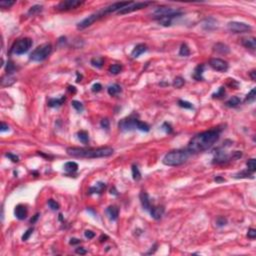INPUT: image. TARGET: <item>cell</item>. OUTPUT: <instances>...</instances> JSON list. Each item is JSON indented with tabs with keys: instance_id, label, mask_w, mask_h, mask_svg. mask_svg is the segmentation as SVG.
<instances>
[{
	"instance_id": "obj_9",
	"label": "cell",
	"mask_w": 256,
	"mask_h": 256,
	"mask_svg": "<svg viewBox=\"0 0 256 256\" xmlns=\"http://www.w3.org/2000/svg\"><path fill=\"white\" fill-rule=\"evenodd\" d=\"M228 29L230 31H232L233 33H244V32H248L249 30H251V27H250L248 24L243 23V22H229L228 23Z\"/></svg>"
},
{
	"instance_id": "obj_36",
	"label": "cell",
	"mask_w": 256,
	"mask_h": 256,
	"mask_svg": "<svg viewBox=\"0 0 256 256\" xmlns=\"http://www.w3.org/2000/svg\"><path fill=\"white\" fill-rule=\"evenodd\" d=\"M91 64L94 66V67L100 68V67H102L103 59H102V58H93V59L91 60Z\"/></svg>"
},
{
	"instance_id": "obj_6",
	"label": "cell",
	"mask_w": 256,
	"mask_h": 256,
	"mask_svg": "<svg viewBox=\"0 0 256 256\" xmlns=\"http://www.w3.org/2000/svg\"><path fill=\"white\" fill-rule=\"evenodd\" d=\"M31 46H32V40L30 38H22V39L18 40L14 44V46L12 48V52L17 55L24 54L31 48Z\"/></svg>"
},
{
	"instance_id": "obj_23",
	"label": "cell",
	"mask_w": 256,
	"mask_h": 256,
	"mask_svg": "<svg viewBox=\"0 0 256 256\" xmlns=\"http://www.w3.org/2000/svg\"><path fill=\"white\" fill-rule=\"evenodd\" d=\"M78 169V164L76 162H73V161H70V162H67V163L64 164V170L66 172H69V173H73L77 171Z\"/></svg>"
},
{
	"instance_id": "obj_19",
	"label": "cell",
	"mask_w": 256,
	"mask_h": 256,
	"mask_svg": "<svg viewBox=\"0 0 256 256\" xmlns=\"http://www.w3.org/2000/svg\"><path fill=\"white\" fill-rule=\"evenodd\" d=\"M242 45L245 46L246 48H249V49L254 50L255 47H256V39L254 37L245 38V39L242 40Z\"/></svg>"
},
{
	"instance_id": "obj_15",
	"label": "cell",
	"mask_w": 256,
	"mask_h": 256,
	"mask_svg": "<svg viewBox=\"0 0 256 256\" xmlns=\"http://www.w3.org/2000/svg\"><path fill=\"white\" fill-rule=\"evenodd\" d=\"M139 197H140V202H141V205H142L143 209H145V210H149V209L151 208V204H150V200H149V196H148V194L146 193V192L142 191L141 193H140Z\"/></svg>"
},
{
	"instance_id": "obj_30",
	"label": "cell",
	"mask_w": 256,
	"mask_h": 256,
	"mask_svg": "<svg viewBox=\"0 0 256 256\" xmlns=\"http://www.w3.org/2000/svg\"><path fill=\"white\" fill-rule=\"evenodd\" d=\"M42 8H43V7L41 6V5H34V6H32V7L29 9V11H28V14H29V15H35V14H38V13L42 11Z\"/></svg>"
},
{
	"instance_id": "obj_55",
	"label": "cell",
	"mask_w": 256,
	"mask_h": 256,
	"mask_svg": "<svg viewBox=\"0 0 256 256\" xmlns=\"http://www.w3.org/2000/svg\"><path fill=\"white\" fill-rule=\"evenodd\" d=\"M255 70H253V71H251V72H250V76H251V79L252 80H255L256 79V77H255Z\"/></svg>"
},
{
	"instance_id": "obj_11",
	"label": "cell",
	"mask_w": 256,
	"mask_h": 256,
	"mask_svg": "<svg viewBox=\"0 0 256 256\" xmlns=\"http://www.w3.org/2000/svg\"><path fill=\"white\" fill-rule=\"evenodd\" d=\"M209 65L213 68L214 70L219 71V72H225L228 69V63L223 59L220 58H212L209 61Z\"/></svg>"
},
{
	"instance_id": "obj_44",
	"label": "cell",
	"mask_w": 256,
	"mask_h": 256,
	"mask_svg": "<svg viewBox=\"0 0 256 256\" xmlns=\"http://www.w3.org/2000/svg\"><path fill=\"white\" fill-rule=\"evenodd\" d=\"M14 3H15L14 1H1L0 2V6L3 7V8H9Z\"/></svg>"
},
{
	"instance_id": "obj_21",
	"label": "cell",
	"mask_w": 256,
	"mask_h": 256,
	"mask_svg": "<svg viewBox=\"0 0 256 256\" xmlns=\"http://www.w3.org/2000/svg\"><path fill=\"white\" fill-rule=\"evenodd\" d=\"M204 68L205 66L204 64H199L195 68L194 70V73H193V78L196 79V80H202L203 77H202V74H203V71H204Z\"/></svg>"
},
{
	"instance_id": "obj_52",
	"label": "cell",
	"mask_w": 256,
	"mask_h": 256,
	"mask_svg": "<svg viewBox=\"0 0 256 256\" xmlns=\"http://www.w3.org/2000/svg\"><path fill=\"white\" fill-rule=\"evenodd\" d=\"M8 130H9V126H8L6 123L1 122V129H0V131L5 132V131H8Z\"/></svg>"
},
{
	"instance_id": "obj_46",
	"label": "cell",
	"mask_w": 256,
	"mask_h": 256,
	"mask_svg": "<svg viewBox=\"0 0 256 256\" xmlns=\"http://www.w3.org/2000/svg\"><path fill=\"white\" fill-rule=\"evenodd\" d=\"M84 235H85V237L88 238V239H92L95 236V233L91 230H86L84 232Z\"/></svg>"
},
{
	"instance_id": "obj_3",
	"label": "cell",
	"mask_w": 256,
	"mask_h": 256,
	"mask_svg": "<svg viewBox=\"0 0 256 256\" xmlns=\"http://www.w3.org/2000/svg\"><path fill=\"white\" fill-rule=\"evenodd\" d=\"M187 158H188L187 150H173L164 156L162 162L167 166H179L187 160Z\"/></svg>"
},
{
	"instance_id": "obj_53",
	"label": "cell",
	"mask_w": 256,
	"mask_h": 256,
	"mask_svg": "<svg viewBox=\"0 0 256 256\" xmlns=\"http://www.w3.org/2000/svg\"><path fill=\"white\" fill-rule=\"evenodd\" d=\"M80 239H77V238H71V240H70V244L71 245H75V244H78V243H80Z\"/></svg>"
},
{
	"instance_id": "obj_25",
	"label": "cell",
	"mask_w": 256,
	"mask_h": 256,
	"mask_svg": "<svg viewBox=\"0 0 256 256\" xmlns=\"http://www.w3.org/2000/svg\"><path fill=\"white\" fill-rule=\"evenodd\" d=\"M107 91H108L109 95L115 96V95H117L119 92H121V87H120V85H118V84H113V85H111V86L108 87Z\"/></svg>"
},
{
	"instance_id": "obj_8",
	"label": "cell",
	"mask_w": 256,
	"mask_h": 256,
	"mask_svg": "<svg viewBox=\"0 0 256 256\" xmlns=\"http://www.w3.org/2000/svg\"><path fill=\"white\" fill-rule=\"evenodd\" d=\"M151 4V2H130L127 6H125L124 8H122L121 10L118 11V14H127V13L133 12V11L142 9V8H145L147 5Z\"/></svg>"
},
{
	"instance_id": "obj_32",
	"label": "cell",
	"mask_w": 256,
	"mask_h": 256,
	"mask_svg": "<svg viewBox=\"0 0 256 256\" xmlns=\"http://www.w3.org/2000/svg\"><path fill=\"white\" fill-rule=\"evenodd\" d=\"M184 83H185V80H184L182 77L178 76V77H176L174 79V81H173V86L175 88H181L184 85Z\"/></svg>"
},
{
	"instance_id": "obj_45",
	"label": "cell",
	"mask_w": 256,
	"mask_h": 256,
	"mask_svg": "<svg viewBox=\"0 0 256 256\" xmlns=\"http://www.w3.org/2000/svg\"><path fill=\"white\" fill-rule=\"evenodd\" d=\"M247 236H248V238H250V239L256 238V230L253 229V228H250V229L248 230V233H247Z\"/></svg>"
},
{
	"instance_id": "obj_56",
	"label": "cell",
	"mask_w": 256,
	"mask_h": 256,
	"mask_svg": "<svg viewBox=\"0 0 256 256\" xmlns=\"http://www.w3.org/2000/svg\"><path fill=\"white\" fill-rule=\"evenodd\" d=\"M69 91H70V92H73V93H75V92H76V89H75V87H74V86H69Z\"/></svg>"
},
{
	"instance_id": "obj_22",
	"label": "cell",
	"mask_w": 256,
	"mask_h": 256,
	"mask_svg": "<svg viewBox=\"0 0 256 256\" xmlns=\"http://www.w3.org/2000/svg\"><path fill=\"white\" fill-rule=\"evenodd\" d=\"M66 97L65 96H62L61 98H51L48 100V106L49 107H58L60 105H62V103L65 101Z\"/></svg>"
},
{
	"instance_id": "obj_48",
	"label": "cell",
	"mask_w": 256,
	"mask_h": 256,
	"mask_svg": "<svg viewBox=\"0 0 256 256\" xmlns=\"http://www.w3.org/2000/svg\"><path fill=\"white\" fill-rule=\"evenodd\" d=\"M101 127L102 128H105V129H108L109 128V120L108 119H102L101 120Z\"/></svg>"
},
{
	"instance_id": "obj_31",
	"label": "cell",
	"mask_w": 256,
	"mask_h": 256,
	"mask_svg": "<svg viewBox=\"0 0 256 256\" xmlns=\"http://www.w3.org/2000/svg\"><path fill=\"white\" fill-rule=\"evenodd\" d=\"M246 165H247V170H249V171L252 172V173L255 172V170H256V162H255V159H253V158L249 159V160L247 161Z\"/></svg>"
},
{
	"instance_id": "obj_39",
	"label": "cell",
	"mask_w": 256,
	"mask_h": 256,
	"mask_svg": "<svg viewBox=\"0 0 256 256\" xmlns=\"http://www.w3.org/2000/svg\"><path fill=\"white\" fill-rule=\"evenodd\" d=\"M226 223H227V219L223 216H219L218 218L216 219V224H217V226H219V227L224 226V225H226Z\"/></svg>"
},
{
	"instance_id": "obj_20",
	"label": "cell",
	"mask_w": 256,
	"mask_h": 256,
	"mask_svg": "<svg viewBox=\"0 0 256 256\" xmlns=\"http://www.w3.org/2000/svg\"><path fill=\"white\" fill-rule=\"evenodd\" d=\"M214 51L218 52L220 54H227L229 53L230 49L227 45H225L223 43H217L214 45Z\"/></svg>"
},
{
	"instance_id": "obj_27",
	"label": "cell",
	"mask_w": 256,
	"mask_h": 256,
	"mask_svg": "<svg viewBox=\"0 0 256 256\" xmlns=\"http://www.w3.org/2000/svg\"><path fill=\"white\" fill-rule=\"evenodd\" d=\"M132 176H133V179L135 181H138L141 179V173L139 171V168L137 165H132Z\"/></svg>"
},
{
	"instance_id": "obj_57",
	"label": "cell",
	"mask_w": 256,
	"mask_h": 256,
	"mask_svg": "<svg viewBox=\"0 0 256 256\" xmlns=\"http://www.w3.org/2000/svg\"><path fill=\"white\" fill-rule=\"evenodd\" d=\"M215 181H224V179H223V178L217 177V178H215Z\"/></svg>"
},
{
	"instance_id": "obj_16",
	"label": "cell",
	"mask_w": 256,
	"mask_h": 256,
	"mask_svg": "<svg viewBox=\"0 0 256 256\" xmlns=\"http://www.w3.org/2000/svg\"><path fill=\"white\" fill-rule=\"evenodd\" d=\"M106 212L108 214L109 218L115 221V220H117L118 215H119V209H118L116 206L112 205V206H109V207L106 209Z\"/></svg>"
},
{
	"instance_id": "obj_38",
	"label": "cell",
	"mask_w": 256,
	"mask_h": 256,
	"mask_svg": "<svg viewBox=\"0 0 256 256\" xmlns=\"http://www.w3.org/2000/svg\"><path fill=\"white\" fill-rule=\"evenodd\" d=\"M7 81V83H6V85H5V86H9V85H11V84H13L15 82V79L13 78V77H11L10 75H8V76H6V77H4L3 79H2V81H1V83L3 84V83H5V82Z\"/></svg>"
},
{
	"instance_id": "obj_37",
	"label": "cell",
	"mask_w": 256,
	"mask_h": 256,
	"mask_svg": "<svg viewBox=\"0 0 256 256\" xmlns=\"http://www.w3.org/2000/svg\"><path fill=\"white\" fill-rule=\"evenodd\" d=\"M254 99H255V88H253L251 91L247 94L245 101L246 102H252V101H254Z\"/></svg>"
},
{
	"instance_id": "obj_1",
	"label": "cell",
	"mask_w": 256,
	"mask_h": 256,
	"mask_svg": "<svg viewBox=\"0 0 256 256\" xmlns=\"http://www.w3.org/2000/svg\"><path fill=\"white\" fill-rule=\"evenodd\" d=\"M219 139V131L209 130L195 135L188 143L187 151L190 153H200L209 149Z\"/></svg>"
},
{
	"instance_id": "obj_26",
	"label": "cell",
	"mask_w": 256,
	"mask_h": 256,
	"mask_svg": "<svg viewBox=\"0 0 256 256\" xmlns=\"http://www.w3.org/2000/svg\"><path fill=\"white\" fill-rule=\"evenodd\" d=\"M240 102H241L240 98L237 97V96H233V97H231L229 100L226 102V106H228V107H236V106H238L239 104H240Z\"/></svg>"
},
{
	"instance_id": "obj_14",
	"label": "cell",
	"mask_w": 256,
	"mask_h": 256,
	"mask_svg": "<svg viewBox=\"0 0 256 256\" xmlns=\"http://www.w3.org/2000/svg\"><path fill=\"white\" fill-rule=\"evenodd\" d=\"M146 51H147V46L145 45V44H142V43L137 44L131 52V56L133 57V58H137V57H139L142 53H144V52H146Z\"/></svg>"
},
{
	"instance_id": "obj_4",
	"label": "cell",
	"mask_w": 256,
	"mask_h": 256,
	"mask_svg": "<svg viewBox=\"0 0 256 256\" xmlns=\"http://www.w3.org/2000/svg\"><path fill=\"white\" fill-rule=\"evenodd\" d=\"M52 51V46L51 44L49 43H45L42 44V45L38 46L36 49L32 51V53L30 54V59L32 61H36V62H40L45 60L47 57L50 55Z\"/></svg>"
},
{
	"instance_id": "obj_42",
	"label": "cell",
	"mask_w": 256,
	"mask_h": 256,
	"mask_svg": "<svg viewBox=\"0 0 256 256\" xmlns=\"http://www.w3.org/2000/svg\"><path fill=\"white\" fill-rule=\"evenodd\" d=\"M224 94H225V89H224V87H220L218 91L213 94V97H214V98H220V97H222V96H224Z\"/></svg>"
},
{
	"instance_id": "obj_33",
	"label": "cell",
	"mask_w": 256,
	"mask_h": 256,
	"mask_svg": "<svg viewBox=\"0 0 256 256\" xmlns=\"http://www.w3.org/2000/svg\"><path fill=\"white\" fill-rule=\"evenodd\" d=\"M246 177H252V172H250L249 170H246V171L239 172L235 175V178H246Z\"/></svg>"
},
{
	"instance_id": "obj_50",
	"label": "cell",
	"mask_w": 256,
	"mask_h": 256,
	"mask_svg": "<svg viewBox=\"0 0 256 256\" xmlns=\"http://www.w3.org/2000/svg\"><path fill=\"white\" fill-rule=\"evenodd\" d=\"M6 156H7V157H9L13 162H18V161H19L18 156L13 155V154H11V153H7V154H6Z\"/></svg>"
},
{
	"instance_id": "obj_13",
	"label": "cell",
	"mask_w": 256,
	"mask_h": 256,
	"mask_svg": "<svg viewBox=\"0 0 256 256\" xmlns=\"http://www.w3.org/2000/svg\"><path fill=\"white\" fill-rule=\"evenodd\" d=\"M14 213H15V216H16V218H17V219H19V220L25 219L27 217V208H26V206H24L22 204L17 205L15 207Z\"/></svg>"
},
{
	"instance_id": "obj_35",
	"label": "cell",
	"mask_w": 256,
	"mask_h": 256,
	"mask_svg": "<svg viewBox=\"0 0 256 256\" xmlns=\"http://www.w3.org/2000/svg\"><path fill=\"white\" fill-rule=\"evenodd\" d=\"M178 105H179L180 107H182V108H187V109L193 108V105H192L190 102H188V101H184V100L178 101Z\"/></svg>"
},
{
	"instance_id": "obj_18",
	"label": "cell",
	"mask_w": 256,
	"mask_h": 256,
	"mask_svg": "<svg viewBox=\"0 0 256 256\" xmlns=\"http://www.w3.org/2000/svg\"><path fill=\"white\" fill-rule=\"evenodd\" d=\"M106 184L103 182H98L95 186L90 187L89 189V194H93V193H102V191L105 189Z\"/></svg>"
},
{
	"instance_id": "obj_41",
	"label": "cell",
	"mask_w": 256,
	"mask_h": 256,
	"mask_svg": "<svg viewBox=\"0 0 256 256\" xmlns=\"http://www.w3.org/2000/svg\"><path fill=\"white\" fill-rule=\"evenodd\" d=\"M6 71H7V74L9 75V74L13 73L15 71V65L13 64V62L11 61H8L7 62V67H6Z\"/></svg>"
},
{
	"instance_id": "obj_12",
	"label": "cell",
	"mask_w": 256,
	"mask_h": 256,
	"mask_svg": "<svg viewBox=\"0 0 256 256\" xmlns=\"http://www.w3.org/2000/svg\"><path fill=\"white\" fill-rule=\"evenodd\" d=\"M81 4H83V1H79V0H65V1H61L57 5V9L66 11L74 9V8L80 6Z\"/></svg>"
},
{
	"instance_id": "obj_40",
	"label": "cell",
	"mask_w": 256,
	"mask_h": 256,
	"mask_svg": "<svg viewBox=\"0 0 256 256\" xmlns=\"http://www.w3.org/2000/svg\"><path fill=\"white\" fill-rule=\"evenodd\" d=\"M47 204H48L49 207L52 209V210H57V209H59V204L56 201H54L53 199H49L48 202H47Z\"/></svg>"
},
{
	"instance_id": "obj_2",
	"label": "cell",
	"mask_w": 256,
	"mask_h": 256,
	"mask_svg": "<svg viewBox=\"0 0 256 256\" xmlns=\"http://www.w3.org/2000/svg\"><path fill=\"white\" fill-rule=\"evenodd\" d=\"M69 156L77 158H102L111 156L114 153L111 147H99V148H79L69 147L66 149Z\"/></svg>"
},
{
	"instance_id": "obj_10",
	"label": "cell",
	"mask_w": 256,
	"mask_h": 256,
	"mask_svg": "<svg viewBox=\"0 0 256 256\" xmlns=\"http://www.w3.org/2000/svg\"><path fill=\"white\" fill-rule=\"evenodd\" d=\"M138 119L136 118L128 117L126 119L121 120L119 123V128L123 131H130L133 129H137V123H138Z\"/></svg>"
},
{
	"instance_id": "obj_51",
	"label": "cell",
	"mask_w": 256,
	"mask_h": 256,
	"mask_svg": "<svg viewBox=\"0 0 256 256\" xmlns=\"http://www.w3.org/2000/svg\"><path fill=\"white\" fill-rule=\"evenodd\" d=\"M75 252L77 253V254H80V255H84V254H86V250H85L83 247H78V248H76V250H75Z\"/></svg>"
},
{
	"instance_id": "obj_28",
	"label": "cell",
	"mask_w": 256,
	"mask_h": 256,
	"mask_svg": "<svg viewBox=\"0 0 256 256\" xmlns=\"http://www.w3.org/2000/svg\"><path fill=\"white\" fill-rule=\"evenodd\" d=\"M190 49H189V47L187 46V44L183 43L182 45H181L180 47V50H179V55L180 56H184V57H187L190 55Z\"/></svg>"
},
{
	"instance_id": "obj_17",
	"label": "cell",
	"mask_w": 256,
	"mask_h": 256,
	"mask_svg": "<svg viewBox=\"0 0 256 256\" xmlns=\"http://www.w3.org/2000/svg\"><path fill=\"white\" fill-rule=\"evenodd\" d=\"M164 213V208L161 206H155L150 209V214L154 219H160Z\"/></svg>"
},
{
	"instance_id": "obj_34",
	"label": "cell",
	"mask_w": 256,
	"mask_h": 256,
	"mask_svg": "<svg viewBox=\"0 0 256 256\" xmlns=\"http://www.w3.org/2000/svg\"><path fill=\"white\" fill-rule=\"evenodd\" d=\"M71 104H72V106H73L74 108H75L78 112L83 111L84 107H83V104H82L81 102H79V101H77V100H73L72 102H71Z\"/></svg>"
},
{
	"instance_id": "obj_7",
	"label": "cell",
	"mask_w": 256,
	"mask_h": 256,
	"mask_svg": "<svg viewBox=\"0 0 256 256\" xmlns=\"http://www.w3.org/2000/svg\"><path fill=\"white\" fill-rule=\"evenodd\" d=\"M105 15V13H104L103 10L101 11H98V12L94 13V14H91L90 16H88L87 18L83 19L81 22H79L78 25H77V28L78 29H84L86 28V27L92 25L94 22H96L97 20H99L100 18H102L103 16Z\"/></svg>"
},
{
	"instance_id": "obj_5",
	"label": "cell",
	"mask_w": 256,
	"mask_h": 256,
	"mask_svg": "<svg viewBox=\"0 0 256 256\" xmlns=\"http://www.w3.org/2000/svg\"><path fill=\"white\" fill-rule=\"evenodd\" d=\"M182 14L180 10L173 9L170 7H159L155 11H154L153 15L155 19L163 18V17H178Z\"/></svg>"
},
{
	"instance_id": "obj_54",
	"label": "cell",
	"mask_w": 256,
	"mask_h": 256,
	"mask_svg": "<svg viewBox=\"0 0 256 256\" xmlns=\"http://www.w3.org/2000/svg\"><path fill=\"white\" fill-rule=\"evenodd\" d=\"M38 218H39V213H36V214L34 215V217H33V218L30 219V223H32V224L35 223V222H36V220H37Z\"/></svg>"
},
{
	"instance_id": "obj_47",
	"label": "cell",
	"mask_w": 256,
	"mask_h": 256,
	"mask_svg": "<svg viewBox=\"0 0 256 256\" xmlns=\"http://www.w3.org/2000/svg\"><path fill=\"white\" fill-rule=\"evenodd\" d=\"M102 89V85L100 83H96L92 86V91L93 92H99L100 90Z\"/></svg>"
},
{
	"instance_id": "obj_29",
	"label": "cell",
	"mask_w": 256,
	"mask_h": 256,
	"mask_svg": "<svg viewBox=\"0 0 256 256\" xmlns=\"http://www.w3.org/2000/svg\"><path fill=\"white\" fill-rule=\"evenodd\" d=\"M121 70H122V66L120 64H113L110 66V68H109V72L111 74H113V75H116V74L120 73Z\"/></svg>"
},
{
	"instance_id": "obj_43",
	"label": "cell",
	"mask_w": 256,
	"mask_h": 256,
	"mask_svg": "<svg viewBox=\"0 0 256 256\" xmlns=\"http://www.w3.org/2000/svg\"><path fill=\"white\" fill-rule=\"evenodd\" d=\"M33 230H34V229H33V228H29V229L27 230L26 232L23 234V236H22V240H23V241H26L27 239H28V238L30 237V235H31L32 233H33Z\"/></svg>"
},
{
	"instance_id": "obj_24",
	"label": "cell",
	"mask_w": 256,
	"mask_h": 256,
	"mask_svg": "<svg viewBox=\"0 0 256 256\" xmlns=\"http://www.w3.org/2000/svg\"><path fill=\"white\" fill-rule=\"evenodd\" d=\"M77 137H78L79 141L82 142L83 144H87L88 141H89V135H88V133L86 131H79L78 133H77Z\"/></svg>"
},
{
	"instance_id": "obj_49",
	"label": "cell",
	"mask_w": 256,
	"mask_h": 256,
	"mask_svg": "<svg viewBox=\"0 0 256 256\" xmlns=\"http://www.w3.org/2000/svg\"><path fill=\"white\" fill-rule=\"evenodd\" d=\"M162 128H163L164 130L167 132V133H171V132H172V128H171V126H170V125L168 124V123H164L163 126H162Z\"/></svg>"
}]
</instances>
